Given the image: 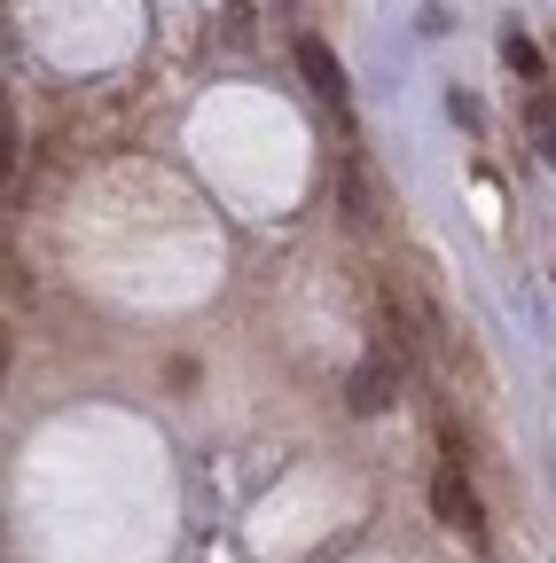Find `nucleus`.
Listing matches in <instances>:
<instances>
[{
    "mask_svg": "<svg viewBox=\"0 0 556 563\" xmlns=\"http://www.w3.org/2000/svg\"><path fill=\"white\" fill-rule=\"evenodd\" d=\"M432 517L447 525V532H462L470 548H486V501H478V485H470V462H439L432 470Z\"/></svg>",
    "mask_w": 556,
    "mask_h": 563,
    "instance_id": "obj_1",
    "label": "nucleus"
},
{
    "mask_svg": "<svg viewBox=\"0 0 556 563\" xmlns=\"http://www.w3.org/2000/svg\"><path fill=\"white\" fill-rule=\"evenodd\" d=\"M298 79H306V95H314V102H321V110H329L345 133H353V87H345V63H337V55H329L314 32L298 40Z\"/></svg>",
    "mask_w": 556,
    "mask_h": 563,
    "instance_id": "obj_2",
    "label": "nucleus"
},
{
    "mask_svg": "<svg viewBox=\"0 0 556 563\" xmlns=\"http://www.w3.org/2000/svg\"><path fill=\"white\" fill-rule=\"evenodd\" d=\"M400 361H407V352L384 336L377 352H369V361L353 368V384H345V399H353V415H384L392 407V391H400Z\"/></svg>",
    "mask_w": 556,
    "mask_h": 563,
    "instance_id": "obj_3",
    "label": "nucleus"
},
{
    "mask_svg": "<svg viewBox=\"0 0 556 563\" xmlns=\"http://www.w3.org/2000/svg\"><path fill=\"white\" fill-rule=\"evenodd\" d=\"M502 63H510V70H517V79H541V47H533V40H525V32H517V24H510V32H502Z\"/></svg>",
    "mask_w": 556,
    "mask_h": 563,
    "instance_id": "obj_4",
    "label": "nucleus"
}]
</instances>
